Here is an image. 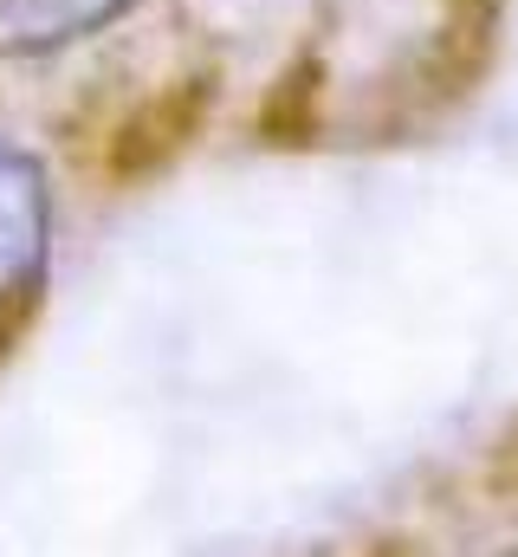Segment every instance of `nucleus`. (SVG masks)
Wrapping results in <instances>:
<instances>
[{
    "label": "nucleus",
    "mask_w": 518,
    "mask_h": 557,
    "mask_svg": "<svg viewBox=\"0 0 518 557\" xmlns=\"http://www.w3.org/2000/svg\"><path fill=\"white\" fill-rule=\"evenodd\" d=\"M513 557H518V552H513Z\"/></svg>",
    "instance_id": "f03ea898"
},
{
    "label": "nucleus",
    "mask_w": 518,
    "mask_h": 557,
    "mask_svg": "<svg viewBox=\"0 0 518 557\" xmlns=\"http://www.w3.org/2000/svg\"><path fill=\"white\" fill-rule=\"evenodd\" d=\"M201 104H208V85H195V91L175 85V91L149 98V104L124 124V137L111 143V175H149V169H162L182 143L195 137Z\"/></svg>",
    "instance_id": "f257e3e1"
}]
</instances>
